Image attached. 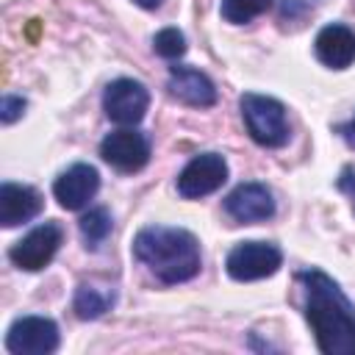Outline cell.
<instances>
[{"instance_id":"1","label":"cell","mask_w":355,"mask_h":355,"mask_svg":"<svg viewBox=\"0 0 355 355\" xmlns=\"http://www.w3.org/2000/svg\"><path fill=\"white\" fill-rule=\"evenodd\" d=\"M302 316L324 355H355V302L322 269L297 272Z\"/></svg>"},{"instance_id":"2","label":"cell","mask_w":355,"mask_h":355,"mask_svg":"<svg viewBox=\"0 0 355 355\" xmlns=\"http://www.w3.org/2000/svg\"><path fill=\"white\" fill-rule=\"evenodd\" d=\"M133 258L164 286H178L200 275V241L186 227L147 225L133 236Z\"/></svg>"},{"instance_id":"3","label":"cell","mask_w":355,"mask_h":355,"mask_svg":"<svg viewBox=\"0 0 355 355\" xmlns=\"http://www.w3.org/2000/svg\"><path fill=\"white\" fill-rule=\"evenodd\" d=\"M239 111L244 119V128L250 133V139L261 147H283L291 139V128H288V114L286 105L269 94H258V92H244L239 97Z\"/></svg>"},{"instance_id":"4","label":"cell","mask_w":355,"mask_h":355,"mask_svg":"<svg viewBox=\"0 0 355 355\" xmlns=\"http://www.w3.org/2000/svg\"><path fill=\"white\" fill-rule=\"evenodd\" d=\"M280 266H283V252L272 241H239L225 258V272L239 283L272 277Z\"/></svg>"},{"instance_id":"5","label":"cell","mask_w":355,"mask_h":355,"mask_svg":"<svg viewBox=\"0 0 355 355\" xmlns=\"http://www.w3.org/2000/svg\"><path fill=\"white\" fill-rule=\"evenodd\" d=\"M150 89L136 78H116L103 92V111L111 122L133 128L147 116Z\"/></svg>"},{"instance_id":"6","label":"cell","mask_w":355,"mask_h":355,"mask_svg":"<svg viewBox=\"0 0 355 355\" xmlns=\"http://www.w3.org/2000/svg\"><path fill=\"white\" fill-rule=\"evenodd\" d=\"M61 241H64L61 225L58 222H42L33 230H28L17 244H11L8 261L22 272H39L55 258Z\"/></svg>"},{"instance_id":"7","label":"cell","mask_w":355,"mask_h":355,"mask_svg":"<svg viewBox=\"0 0 355 355\" xmlns=\"http://www.w3.org/2000/svg\"><path fill=\"white\" fill-rule=\"evenodd\" d=\"M58 344L61 333L50 316H19L6 330V349L11 355H50Z\"/></svg>"},{"instance_id":"8","label":"cell","mask_w":355,"mask_h":355,"mask_svg":"<svg viewBox=\"0 0 355 355\" xmlns=\"http://www.w3.org/2000/svg\"><path fill=\"white\" fill-rule=\"evenodd\" d=\"M227 180V161L219 153H200L194 155L178 175L175 186L183 200H197L214 194Z\"/></svg>"},{"instance_id":"9","label":"cell","mask_w":355,"mask_h":355,"mask_svg":"<svg viewBox=\"0 0 355 355\" xmlns=\"http://www.w3.org/2000/svg\"><path fill=\"white\" fill-rule=\"evenodd\" d=\"M100 155L116 172H139L150 161V139L136 128H119L100 141Z\"/></svg>"},{"instance_id":"10","label":"cell","mask_w":355,"mask_h":355,"mask_svg":"<svg viewBox=\"0 0 355 355\" xmlns=\"http://www.w3.org/2000/svg\"><path fill=\"white\" fill-rule=\"evenodd\" d=\"M225 214L239 222V225H255V222H266L275 216L277 202L269 186L263 183H239L222 202Z\"/></svg>"},{"instance_id":"11","label":"cell","mask_w":355,"mask_h":355,"mask_svg":"<svg viewBox=\"0 0 355 355\" xmlns=\"http://www.w3.org/2000/svg\"><path fill=\"white\" fill-rule=\"evenodd\" d=\"M166 92L175 100H180L183 105H191V108H211L219 100V92H216L214 80L205 72H200L194 67H186V64H172L169 67Z\"/></svg>"},{"instance_id":"12","label":"cell","mask_w":355,"mask_h":355,"mask_svg":"<svg viewBox=\"0 0 355 355\" xmlns=\"http://www.w3.org/2000/svg\"><path fill=\"white\" fill-rule=\"evenodd\" d=\"M100 189V172L92 164H72L67 166L55 183H53V197L58 200L61 208L67 211H80L92 202V197Z\"/></svg>"},{"instance_id":"13","label":"cell","mask_w":355,"mask_h":355,"mask_svg":"<svg viewBox=\"0 0 355 355\" xmlns=\"http://www.w3.org/2000/svg\"><path fill=\"white\" fill-rule=\"evenodd\" d=\"M316 58L330 69H347L355 64V31L341 22L324 25L313 39Z\"/></svg>"},{"instance_id":"14","label":"cell","mask_w":355,"mask_h":355,"mask_svg":"<svg viewBox=\"0 0 355 355\" xmlns=\"http://www.w3.org/2000/svg\"><path fill=\"white\" fill-rule=\"evenodd\" d=\"M42 211V194L25 183H3L0 186V225L17 227L36 219Z\"/></svg>"},{"instance_id":"15","label":"cell","mask_w":355,"mask_h":355,"mask_svg":"<svg viewBox=\"0 0 355 355\" xmlns=\"http://www.w3.org/2000/svg\"><path fill=\"white\" fill-rule=\"evenodd\" d=\"M111 305H114V294H103V291H97L94 286H89V283H80L78 288H75V297H72V308H75V313H78V319H100L103 313H108L111 311Z\"/></svg>"},{"instance_id":"16","label":"cell","mask_w":355,"mask_h":355,"mask_svg":"<svg viewBox=\"0 0 355 355\" xmlns=\"http://www.w3.org/2000/svg\"><path fill=\"white\" fill-rule=\"evenodd\" d=\"M111 225H114V222H111L108 208H89V211L80 216V222H78V230H80V239H83L86 250H97V247L108 239Z\"/></svg>"},{"instance_id":"17","label":"cell","mask_w":355,"mask_h":355,"mask_svg":"<svg viewBox=\"0 0 355 355\" xmlns=\"http://www.w3.org/2000/svg\"><path fill=\"white\" fill-rule=\"evenodd\" d=\"M272 3L275 0H222L219 3V14L230 25H247L255 17L266 14L272 8Z\"/></svg>"},{"instance_id":"18","label":"cell","mask_w":355,"mask_h":355,"mask_svg":"<svg viewBox=\"0 0 355 355\" xmlns=\"http://www.w3.org/2000/svg\"><path fill=\"white\" fill-rule=\"evenodd\" d=\"M153 50H155L161 58H166V61H178V58L186 55L189 44H186L183 31H178V28H161V31L153 36Z\"/></svg>"},{"instance_id":"19","label":"cell","mask_w":355,"mask_h":355,"mask_svg":"<svg viewBox=\"0 0 355 355\" xmlns=\"http://www.w3.org/2000/svg\"><path fill=\"white\" fill-rule=\"evenodd\" d=\"M25 108H28V100L25 97H19V94H3V100H0V119H3V125L17 122L25 114Z\"/></svg>"},{"instance_id":"20","label":"cell","mask_w":355,"mask_h":355,"mask_svg":"<svg viewBox=\"0 0 355 355\" xmlns=\"http://www.w3.org/2000/svg\"><path fill=\"white\" fill-rule=\"evenodd\" d=\"M336 186H338L341 194H347V200H349V205L355 211V169L352 166H344L341 175H338V180H336Z\"/></svg>"},{"instance_id":"21","label":"cell","mask_w":355,"mask_h":355,"mask_svg":"<svg viewBox=\"0 0 355 355\" xmlns=\"http://www.w3.org/2000/svg\"><path fill=\"white\" fill-rule=\"evenodd\" d=\"M311 8L308 0H280V19H300Z\"/></svg>"},{"instance_id":"22","label":"cell","mask_w":355,"mask_h":355,"mask_svg":"<svg viewBox=\"0 0 355 355\" xmlns=\"http://www.w3.org/2000/svg\"><path fill=\"white\" fill-rule=\"evenodd\" d=\"M333 130H336V133H338V136H341V139H344V141H347L349 147H355V114H352V116H349L347 122L336 125Z\"/></svg>"},{"instance_id":"23","label":"cell","mask_w":355,"mask_h":355,"mask_svg":"<svg viewBox=\"0 0 355 355\" xmlns=\"http://www.w3.org/2000/svg\"><path fill=\"white\" fill-rule=\"evenodd\" d=\"M136 6H141V8H147V11H153V8H158L161 6V0H133Z\"/></svg>"}]
</instances>
